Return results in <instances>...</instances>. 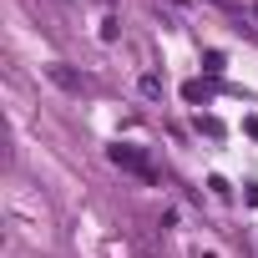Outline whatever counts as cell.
<instances>
[{"mask_svg":"<svg viewBox=\"0 0 258 258\" xmlns=\"http://www.w3.org/2000/svg\"><path fill=\"white\" fill-rule=\"evenodd\" d=\"M203 258H218V253H203Z\"/></svg>","mask_w":258,"mask_h":258,"instance_id":"cell-8","label":"cell"},{"mask_svg":"<svg viewBox=\"0 0 258 258\" xmlns=\"http://www.w3.org/2000/svg\"><path fill=\"white\" fill-rule=\"evenodd\" d=\"M137 86H142V96H147V101H162V76H157V71H147Z\"/></svg>","mask_w":258,"mask_h":258,"instance_id":"cell-3","label":"cell"},{"mask_svg":"<svg viewBox=\"0 0 258 258\" xmlns=\"http://www.w3.org/2000/svg\"><path fill=\"white\" fill-rule=\"evenodd\" d=\"M243 132H248V137L258 142V116H248V121H243Z\"/></svg>","mask_w":258,"mask_h":258,"instance_id":"cell-6","label":"cell"},{"mask_svg":"<svg viewBox=\"0 0 258 258\" xmlns=\"http://www.w3.org/2000/svg\"><path fill=\"white\" fill-rule=\"evenodd\" d=\"M46 76H51L61 91H71V96H81V91H86V76H76V71H71V66H61V61H56V66H46Z\"/></svg>","mask_w":258,"mask_h":258,"instance_id":"cell-2","label":"cell"},{"mask_svg":"<svg viewBox=\"0 0 258 258\" xmlns=\"http://www.w3.org/2000/svg\"><path fill=\"white\" fill-rule=\"evenodd\" d=\"M248 16H253V21H258V6H248Z\"/></svg>","mask_w":258,"mask_h":258,"instance_id":"cell-7","label":"cell"},{"mask_svg":"<svg viewBox=\"0 0 258 258\" xmlns=\"http://www.w3.org/2000/svg\"><path fill=\"white\" fill-rule=\"evenodd\" d=\"M198 126H203V132H208V137H223V121H218V116H203Z\"/></svg>","mask_w":258,"mask_h":258,"instance_id":"cell-5","label":"cell"},{"mask_svg":"<svg viewBox=\"0 0 258 258\" xmlns=\"http://www.w3.org/2000/svg\"><path fill=\"white\" fill-rule=\"evenodd\" d=\"M106 157H111L121 172H137V177H147V182L157 177V172H152V162H147V152H137V147H121V142H116V147H106Z\"/></svg>","mask_w":258,"mask_h":258,"instance_id":"cell-1","label":"cell"},{"mask_svg":"<svg viewBox=\"0 0 258 258\" xmlns=\"http://www.w3.org/2000/svg\"><path fill=\"white\" fill-rule=\"evenodd\" d=\"M182 96L198 106V101H208V96H213V86H208V81H187V86H182Z\"/></svg>","mask_w":258,"mask_h":258,"instance_id":"cell-4","label":"cell"}]
</instances>
